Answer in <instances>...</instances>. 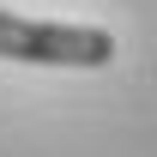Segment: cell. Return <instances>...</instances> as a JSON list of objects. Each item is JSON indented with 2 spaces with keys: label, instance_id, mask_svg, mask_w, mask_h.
<instances>
[{
  "label": "cell",
  "instance_id": "6da1fadb",
  "mask_svg": "<svg viewBox=\"0 0 157 157\" xmlns=\"http://www.w3.org/2000/svg\"><path fill=\"white\" fill-rule=\"evenodd\" d=\"M0 60H24V67H85L97 73L115 60V36L103 24H42L0 12Z\"/></svg>",
  "mask_w": 157,
  "mask_h": 157
}]
</instances>
